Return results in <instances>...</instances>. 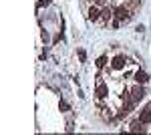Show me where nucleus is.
Wrapping results in <instances>:
<instances>
[{
	"label": "nucleus",
	"instance_id": "7",
	"mask_svg": "<svg viewBox=\"0 0 151 135\" xmlns=\"http://www.w3.org/2000/svg\"><path fill=\"white\" fill-rule=\"evenodd\" d=\"M137 119H139L141 123H145V125H151V103L147 105V107L141 109V113L137 115Z\"/></svg>",
	"mask_w": 151,
	"mask_h": 135
},
{
	"label": "nucleus",
	"instance_id": "9",
	"mask_svg": "<svg viewBox=\"0 0 151 135\" xmlns=\"http://www.w3.org/2000/svg\"><path fill=\"white\" fill-rule=\"evenodd\" d=\"M133 79H135V83H139V85H147V83H149V75H147L145 71H137V73L133 75Z\"/></svg>",
	"mask_w": 151,
	"mask_h": 135
},
{
	"label": "nucleus",
	"instance_id": "13",
	"mask_svg": "<svg viewBox=\"0 0 151 135\" xmlns=\"http://www.w3.org/2000/svg\"><path fill=\"white\" fill-rule=\"evenodd\" d=\"M42 6H48V0H40L38 2V8H42Z\"/></svg>",
	"mask_w": 151,
	"mask_h": 135
},
{
	"label": "nucleus",
	"instance_id": "5",
	"mask_svg": "<svg viewBox=\"0 0 151 135\" xmlns=\"http://www.w3.org/2000/svg\"><path fill=\"white\" fill-rule=\"evenodd\" d=\"M109 95V87L103 83V79H99L97 81V89H95V97H97V103H101Z\"/></svg>",
	"mask_w": 151,
	"mask_h": 135
},
{
	"label": "nucleus",
	"instance_id": "1",
	"mask_svg": "<svg viewBox=\"0 0 151 135\" xmlns=\"http://www.w3.org/2000/svg\"><path fill=\"white\" fill-rule=\"evenodd\" d=\"M133 14H135V10H133L129 4H119V6L115 8V18H117V20H121L123 24L129 22V20L133 18Z\"/></svg>",
	"mask_w": 151,
	"mask_h": 135
},
{
	"label": "nucleus",
	"instance_id": "10",
	"mask_svg": "<svg viewBox=\"0 0 151 135\" xmlns=\"http://www.w3.org/2000/svg\"><path fill=\"white\" fill-rule=\"evenodd\" d=\"M105 67H107V55H103V56H99V58H97V69H101V71H103Z\"/></svg>",
	"mask_w": 151,
	"mask_h": 135
},
{
	"label": "nucleus",
	"instance_id": "2",
	"mask_svg": "<svg viewBox=\"0 0 151 135\" xmlns=\"http://www.w3.org/2000/svg\"><path fill=\"white\" fill-rule=\"evenodd\" d=\"M143 97H145V85H139L137 83V85H133L129 89V101H133L135 105L143 101Z\"/></svg>",
	"mask_w": 151,
	"mask_h": 135
},
{
	"label": "nucleus",
	"instance_id": "6",
	"mask_svg": "<svg viewBox=\"0 0 151 135\" xmlns=\"http://www.w3.org/2000/svg\"><path fill=\"white\" fill-rule=\"evenodd\" d=\"M127 67V58H125V56L123 55H117L115 58H113V61H111V69H113V71H123V69Z\"/></svg>",
	"mask_w": 151,
	"mask_h": 135
},
{
	"label": "nucleus",
	"instance_id": "12",
	"mask_svg": "<svg viewBox=\"0 0 151 135\" xmlns=\"http://www.w3.org/2000/svg\"><path fill=\"white\" fill-rule=\"evenodd\" d=\"M58 107H60V109H63L65 113L69 111V103H67V101H60V105H58Z\"/></svg>",
	"mask_w": 151,
	"mask_h": 135
},
{
	"label": "nucleus",
	"instance_id": "8",
	"mask_svg": "<svg viewBox=\"0 0 151 135\" xmlns=\"http://www.w3.org/2000/svg\"><path fill=\"white\" fill-rule=\"evenodd\" d=\"M127 131H133V133H145V131H147V127H145V123H141L139 119H135V121L127 127Z\"/></svg>",
	"mask_w": 151,
	"mask_h": 135
},
{
	"label": "nucleus",
	"instance_id": "11",
	"mask_svg": "<svg viewBox=\"0 0 151 135\" xmlns=\"http://www.w3.org/2000/svg\"><path fill=\"white\" fill-rule=\"evenodd\" d=\"M93 2L99 6V8H103V6H107V4H109V0H93Z\"/></svg>",
	"mask_w": 151,
	"mask_h": 135
},
{
	"label": "nucleus",
	"instance_id": "4",
	"mask_svg": "<svg viewBox=\"0 0 151 135\" xmlns=\"http://www.w3.org/2000/svg\"><path fill=\"white\" fill-rule=\"evenodd\" d=\"M85 10H87V20H89V22H95V24H97L99 20H101V8H99L95 2H93V4H89Z\"/></svg>",
	"mask_w": 151,
	"mask_h": 135
},
{
	"label": "nucleus",
	"instance_id": "3",
	"mask_svg": "<svg viewBox=\"0 0 151 135\" xmlns=\"http://www.w3.org/2000/svg\"><path fill=\"white\" fill-rule=\"evenodd\" d=\"M113 18H115V8H113L111 4H107V6L101 8V20H99L97 24H99V26H107Z\"/></svg>",
	"mask_w": 151,
	"mask_h": 135
},
{
	"label": "nucleus",
	"instance_id": "14",
	"mask_svg": "<svg viewBox=\"0 0 151 135\" xmlns=\"http://www.w3.org/2000/svg\"><path fill=\"white\" fill-rule=\"evenodd\" d=\"M79 58H81V61H85V58H87V56H85V51H79Z\"/></svg>",
	"mask_w": 151,
	"mask_h": 135
}]
</instances>
